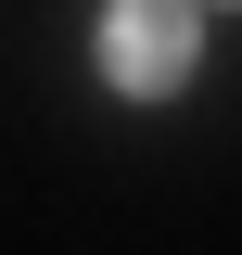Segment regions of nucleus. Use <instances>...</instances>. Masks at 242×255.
Returning a JSON list of instances; mask_svg holds the SVG:
<instances>
[{"instance_id":"1","label":"nucleus","mask_w":242,"mask_h":255,"mask_svg":"<svg viewBox=\"0 0 242 255\" xmlns=\"http://www.w3.org/2000/svg\"><path fill=\"white\" fill-rule=\"evenodd\" d=\"M204 64V0H102V90L166 102Z\"/></svg>"}]
</instances>
